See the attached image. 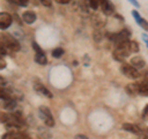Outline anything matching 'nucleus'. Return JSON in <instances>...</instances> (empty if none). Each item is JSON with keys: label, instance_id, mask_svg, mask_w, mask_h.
<instances>
[{"label": "nucleus", "instance_id": "22", "mask_svg": "<svg viewBox=\"0 0 148 139\" xmlns=\"http://www.w3.org/2000/svg\"><path fill=\"white\" fill-rule=\"evenodd\" d=\"M14 4H16L17 6H27L29 5V0H11Z\"/></svg>", "mask_w": 148, "mask_h": 139}, {"label": "nucleus", "instance_id": "3", "mask_svg": "<svg viewBox=\"0 0 148 139\" xmlns=\"http://www.w3.org/2000/svg\"><path fill=\"white\" fill-rule=\"evenodd\" d=\"M38 114H40L41 119H43V122L47 127H54V118H53L52 113H51V110L48 107L41 106L38 110Z\"/></svg>", "mask_w": 148, "mask_h": 139}, {"label": "nucleus", "instance_id": "15", "mask_svg": "<svg viewBox=\"0 0 148 139\" xmlns=\"http://www.w3.org/2000/svg\"><path fill=\"white\" fill-rule=\"evenodd\" d=\"M91 20H92V25H94V27H96V29H101V27L105 25V21L103 20V17L100 15H94L91 17Z\"/></svg>", "mask_w": 148, "mask_h": 139}, {"label": "nucleus", "instance_id": "1", "mask_svg": "<svg viewBox=\"0 0 148 139\" xmlns=\"http://www.w3.org/2000/svg\"><path fill=\"white\" fill-rule=\"evenodd\" d=\"M0 47H4L6 50H11V52H18L21 49L20 43L6 32H0Z\"/></svg>", "mask_w": 148, "mask_h": 139}, {"label": "nucleus", "instance_id": "31", "mask_svg": "<svg viewBox=\"0 0 148 139\" xmlns=\"http://www.w3.org/2000/svg\"><path fill=\"white\" fill-rule=\"evenodd\" d=\"M4 85H6V80L0 75V86H4Z\"/></svg>", "mask_w": 148, "mask_h": 139}, {"label": "nucleus", "instance_id": "20", "mask_svg": "<svg viewBox=\"0 0 148 139\" xmlns=\"http://www.w3.org/2000/svg\"><path fill=\"white\" fill-rule=\"evenodd\" d=\"M17 134L18 133H15V132H6L5 134L1 136V139H17Z\"/></svg>", "mask_w": 148, "mask_h": 139}, {"label": "nucleus", "instance_id": "21", "mask_svg": "<svg viewBox=\"0 0 148 139\" xmlns=\"http://www.w3.org/2000/svg\"><path fill=\"white\" fill-rule=\"evenodd\" d=\"M0 99H3V100L10 99V94H9V91L4 89L3 86H0Z\"/></svg>", "mask_w": 148, "mask_h": 139}, {"label": "nucleus", "instance_id": "26", "mask_svg": "<svg viewBox=\"0 0 148 139\" xmlns=\"http://www.w3.org/2000/svg\"><path fill=\"white\" fill-rule=\"evenodd\" d=\"M94 38H95L96 42H100L101 38H103V36H101V35L99 33V31H95V33H94Z\"/></svg>", "mask_w": 148, "mask_h": 139}, {"label": "nucleus", "instance_id": "25", "mask_svg": "<svg viewBox=\"0 0 148 139\" xmlns=\"http://www.w3.org/2000/svg\"><path fill=\"white\" fill-rule=\"evenodd\" d=\"M41 4H42L43 6H47V7H51L52 6V0H40Z\"/></svg>", "mask_w": 148, "mask_h": 139}, {"label": "nucleus", "instance_id": "2", "mask_svg": "<svg viewBox=\"0 0 148 139\" xmlns=\"http://www.w3.org/2000/svg\"><path fill=\"white\" fill-rule=\"evenodd\" d=\"M130 53H131V52H130V49H128V42H126V43H122V44L116 46V49L114 50L112 57H114L115 61L123 62V59L127 58Z\"/></svg>", "mask_w": 148, "mask_h": 139}, {"label": "nucleus", "instance_id": "12", "mask_svg": "<svg viewBox=\"0 0 148 139\" xmlns=\"http://www.w3.org/2000/svg\"><path fill=\"white\" fill-rule=\"evenodd\" d=\"M122 129L127 131L130 133H133V134H140L141 133V129L136 124H132V123H123L122 124Z\"/></svg>", "mask_w": 148, "mask_h": 139}, {"label": "nucleus", "instance_id": "35", "mask_svg": "<svg viewBox=\"0 0 148 139\" xmlns=\"http://www.w3.org/2000/svg\"><path fill=\"white\" fill-rule=\"evenodd\" d=\"M140 139H148V137H147V136H141Z\"/></svg>", "mask_w": 148, "mask_h": 139}, {"label": "nucleus", "instance_id": "32", "mask_svg": "<svg viewBox=\"0 0 148 139\" xmlns=\"http://www.w3.org/2000/svg\"><path fill=\"white\" fill-rule=\"evenodd\" d=\"M75 139H89L86 136H83V134H78V136H75Z\"/></svg>", "mask_w": 148, "mask_h": 139}, {"label": "nucleus", "instance_id": "4", "mask_svg": "<svg viewBox=\"0 0 148 139\" xmlns=\"http://www.w3.org/2000/svg\"><path fill=\"white\" fill-rule=\"evenodd\" d=\"M121 72H122L123 75H126L130 79H137V78L141 76L140 72H138L136 68H133L131 64H123L121 67Z\"/></svg>", "mask_w": 148, "mask_h": 139}, {"label": "nucleus", "instance_id": "10", "mask_svg": "<svg viewBox=\"0 0 148 139\" xmlns=\"http://www.w3.org/2000/svg\"><path fill=\"white\" fill-rule=\"evenodd\" d=\"M140 90H141V86L137 82H131V84H128L126 86V92L128 95H138Z\"/></svg>", "mask_w": 148, "mask_h": 139}, {"label": "nucleus", "instance_id": "5", "mask_svg": "<svg viewBox=\"0 0 148 139\" xmlns=\"http://www.w3.org/2000/svg\"><path fill=\"white\" fill-rule=\"evenodd\" d=\"M12 24V16L8 12H0V30H6Z\"/></svg>", "mask_w": 148, "mask_h": 139}, {"label": "nucleus", "instance_id": "29", "mask_svg": "<svg viewBox=\"0 0 148 139\" xmlns=\"http://www.w3.org/2000/svg\"><path fill=\"white\" fill-rule=\"evenodd\" d=\"M6 67V62L4 61V58H0V69H4Z\"/></svg>", "mask_w": 148, "mask_h": 139}, {"label": "nucleus", "instance_id": "9", "mask_svg": "<svg viewBox=\"0 0 148 139\" xmlns=\"http://www.w3.org/2000/svg\"><path fill=\"white\" fill-rule=\"evenodd\" d=\"M36 18H37L36 14H35L34 11H31V10L25 11L24 14H22V21L26 22L27 25H32V24H34V22L36 21Z\"/></svg>", "mask_w": 148, "mask_h": 139}, {"label": "nucleus", "instance_id": "17", "mask_svg": "<svg viewBox=\"0 0 148 139\" xmlns=\"http://www.w3.org/2000/svg\"><path fill=\"white\" fill-rule=\"evenodd\" d=\"M128 49H130V52L138 53L140 52V46H138L136 41H128Z\"/></svg>", "mask_w": 148, "mask_h": 139}, {"label": "nucleus", "instance_id": "28", "mask_svg": "<svg viewBox=\"0 0 148 139\" xmlns=\"http://www.w3.org/2000/svg\"><path fill=\"white\" fill-rule=\"evenodd\" d=\"M8 54V50L4 47H0V58H4Z\"/></svg>", "mask_w": 148, "mask_h": 139}, {"label": "nucleus", "instance_id": "27", "mask_svg": "<svg viewBox=\"0 0 148 139\" xmlns=\"http://www.w3.org/2000/svg\"><path fill=\"white\" fill-rule=\"evenodd\" d=\"M142 118H143V119H148V105L146 106V108L143 110V113H142Z\"/></svg>", "mask_w": 148, "mask_h": 139}, {"label": "nucleus", "instance_id": "16", "mask_svg": "<svg viewBox=\"0 0 148 139\" xmlns=\"http://www.w3.org/2000/svg\"><path fill=\"white\" fill-rule=\"evenodd\" d=\"M12 119V113H8L5 111H0V123L8 124Z\"/></svg>", "mask_w": 148, "mask_h": 139}, {"label": "nucleus", "instance_id": "19", "mask_svg": "<svg viewBox=\"0 0 148 139\" xmlns=\"http://www.w3.org/2000/svg\"><path fill=\"white\" fill-rule=\"evenodd\" d=\"M85 3L88 4V6L94 9V10H96V9L100 6V0H86Z\"/></svg>", "mask_w": 148, "mask_h": 139}, {"label": "nucleus", "instance_id": "13", "mask_svg": "<svg viewBox=\"0 0 148 139\" xmlns=\"http://www.w3.org/2000/svg\"><path fill=\"white\" fill-rule=\"evenodd\" d=\"M3 107L5 108V110H15L16 107V100L15 99H12V97H10V99H6V100H4V102H3Z\"/></svg>", "mask_w": 148, "mask_h": 139}, {"label": "nucleus", "instance_id": "33", "mask_svg": "<svg viewBox=\"0 0 148 139\" xmlns=\"http://www.w3.org/2000/svg\"><path fill=\"white\" fill-rule=\"evenodd\" d=\"M128 1L131 3V4H133V5H135L136 7H138V6H140V4H138V1H137V0H128Z\"/></svg>", "mask_w": 148, "mask_h": 139}, {"label": "nucleus", "instance_id": "14", "mask_svg": "<svg viewBox=\"0 0 148 139\" xmlns=\"http://www.w3.org/2000/svg\"><path fill=\"white\" fill-rule=\"evenodd\" d=\"M35 62L37 64H40V65H46V64L48 63V61H47V57H46L45 52H42V53H36V55H35Z\"/></svg>", "mask_w": 148, "mask_h": 139}, {"label": "nucleus", "instance_id": "23", "mask_svg": "<svg viewBox=\"0 0 148 139\" xmlns=\"http://www.w3.org/2000/svg\"><path fill=\"white\" fill-rule=\"evenodd\" d=\"M140 86H141L140 94L143 96H148V84L147 85H140Z\"/></svg>", "mask_w": 148, "mask_h": 139}, {"label": "nucleus", "instance_id": "11", "mask_svg": "<svg viewBox=\"0 0 148 139\" xmlns=\"http://www.w3.org/2000/svg\"><path fill=\"white\" fill-rule=\"evenodd\" d=\"M130 64H131L133 68H136V69H142L143 67H145V59H143L142 57H138V55H136V57L131 58Z\"/></svg>", "mask_w": 148, "mask_h": 139}, {"label": "nucleus", "instance_id": "36", "mask_svg": "<svg viewBox=\"0 0 148 139\" xmlns=\"http://www.w3.org/2000/svg\"><path fill=\"white\" fill-rule=\"evenodd\" d=\"M146 132H147V133H148V128H146Z\"/></svg>", "mask_w": 148, "mask_h": 139}, {"label": "nucleus", "instance_id": "34", "mask_svg": "<svg viewBox=\"0 0 148 139\" xmlns=\"http://www.w3.org/2000/svg\"><path fill=\"white\" fill-rule=\"evenodd\" d=\"M143 40H145V42H146L147 47H148V36L147 35H143Z\"/></svg>", "mask_w": 148, "mask_h": 139}, {"label": "nucleus", "instance_id": "18", "mask_svg": "<svg viewBox=\"0 0 148 139\" xmlns=\"http://www.w3.org/2000/svg\"><path fill=\"white\" fill-rule=\"evenodd\" d=\"M63 54H64V49L61 48V47L54 48V49L52 50V57H53V58H61Z\"/></svg>", "mask_w": 148, "mask_h": 139}, {"label": "nucleus", "instance_id": "24", "mask_svg": "<svg viewBox=\"0 0 148 139\" xmlns=\"http://www.w3.org/2000/svg\"><path fill=\"white\" fill-rule=\"evenodd\" d=\"M32 48L35 49V52H36V53H42V52H43V50H42V48H41L40 46L37 44L36 42H32Z\"/></svg>", "mask_w": 148, "mask_h": 139}, {"label": "nucleus", "instance_id": "6", "mask_svg": "<svg viewBox=\"0 0 148 139\" xmlns=\"http://www.w3.org/2000/svg\"><path fill=\"white\" fill-rule=\"evenodd\" d=\"M100 7H101V11L104 12V15L106 16H110L115 12V7L109 0H100Z\"/></svg>", "mask_w": 148, "mask_h": 139}, {"label": "nucleus", "instance_id": "30", "mask_svg": "<svg viewBox=\"0 0 148 139\" xmlns=\"http://www.w3.org/2000/svg\"><path fill=\"white\" fill-rule=\"evenodd\" d=\"M54 1L58 3V4H69L72 0H54Z\"/></svg>", "mask_w": 148, "mask_h": 139}, {"label": "nucleus", "instance_id": "8", "mask_svg": "<svg viewBox=\"0 0 148 139\" xmlns=\"http://www.w3.org/2000/svg\"><path fill=\"white\" fill-rule=\"evenodd\" d=\"M132 16L135 17L136 22H137V24L142 27L143 31H148V21H147V20H145L143 17H141V15L138 14V11L133 10V11H132Z\"/></svg>", "mask_w": 148, "mask_h": 139}, {"label": "nucleus", "instance_id": "7", "mask_svg": "<svg viewBox=\"0 0 148 139\" xmlns=\"http://www.w3.org/2000/svg\"><path fill=\"white\" fill-rule=\"evenodd\" d=\"M34 89L36 90L37 94L42 95V96H45V97H48V99H52V97H53L52 92H51L45 85L41 84V82H35V84H34Z\"/></svg>", "mask_w": 148, "mask_h": 139}]
</instances>
